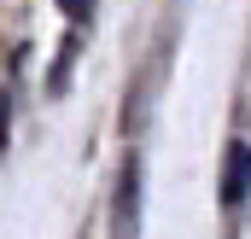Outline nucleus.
<instances>
[{
	"instance_id": "nucleus-1",
	"label": "nucleus",
	"mask_w": 251,
	"mask_h": 239,
	"mask_svg": "<svg viewBox=\"0 0 251 239\" xmlns=\"http://www.w3.org/2000/svg\"><path fill=\"white\" fill-rule=\"evenodd\" d=\"M251 192V146H234V158H228V187H222V198L228 204H240Z\"/></svg>"
},
{
	"instance_id": "nucleus-2",
	"label": "nucleus",
	"mask_w": 251,
	"mask_h": 239,
	"mask_svg": "<svg viewBox=\"0 0 251 239\" xmlns=\"http://www.w3.org/2000/svg\"><path fill=\"white\" fill-rule=\"evenodd\" d=\"M0 146H6V88H0Z\"/></svg>"
},
{
	"instance_id": "nucleus-3",
	"label": "nucleus",
	"mask_w": 251,
	"mask_h": 239,
	"mask_svg": "<svg viewBox=\"0 0 251 239\" xmlns=\"http://www.w3.org/2000/svg\"><path fill=\"white\" fill-rule=\"evenodd\" d=\"M64 6H70V12H88V6H94V0H64Z\"/></svg>"
}]
</instances>
